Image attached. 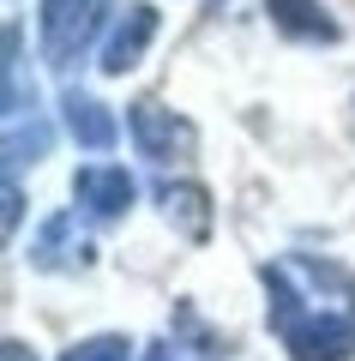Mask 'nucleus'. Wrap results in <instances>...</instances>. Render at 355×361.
<instances>
[{"mask_svg":"<svg viewBox=\"0 0 355 361\" xmlns=\"http://www.w3.org/2000/svg\"><path fill=\"white\" fill-rule=\"evenodd\" d=\"M151 37H157V13L151 6H127V18L114 25V37L102 42V73H127V66H139V54L151 49Z\"/></svg>","mask_w":355,"mask_h":361,"instance_id":"39448f33","label":"nucleus"},{"mask_svg":"<svg viewBox=\"0 0 355 361\" xmlns=\"http://www.w3.org/2000/svg\"><path fill=\"white\" fill-rule=\"evenodd\" d=\"M163 211H169V223H181V229L193 235V241H205L211 235V193L205 187H193V180H169L163 187Z\"/></svg>","mask_w":355,"mask_h":361,"instance_id":"6e6552de","label":"nucleus"},{"mask_svg":"<svg viewBox=\"0 0 355 361\" xmlns=\"http://www.w3.org/2000/svg\"><path fill=\"white\" fill-rule=\"evenodd\" d=\"M61 109H66V133H73L85 151H109V145H114V115L97 103V97H78V90H66V103H61Z\"/></svg>","mask_w":355,"mask_h":361,"instance_id":"0eeeda50","label":"nucleus"},{"mask_svg":"<svg viewBox=\"0 0 355 361\" xmlns=\"http://www.w3.org/2000/svg\"><path fill=\"white\" fill-rule=\"evenodd\" d=\"M133 175L127 169H114V163H90V169H78L73 175V199L90 211V217H121V211L133 205Z\"/></svg>","mask_w":355,"mask_h":361,"instance_id":"20e7f679","label":"nucleus"},{"mask_svg":"<svg viewBox=\"0 0 355 361\" xmlns=\"http://www.w3.org/2000/svg\"><path fill=\"white\" fill-rule=\"evenodd\" d=\"M271 25L295 42H337V25L319 13V0H265Z\"/></svg>","mask_w":355,"mask_h":361,"instance_id":"423d86ee","label":"nucleus"},{"mask_svg":"<svg viewBox=\"0 0 355 361\" xmlns=\"http://www.w3.org/2000/svg\"><path fill=\"white\" fill-rule=\"evenodd\" d=\"M127 127H133V145H139L151 163H175V157H193V127L163 103H133L127 109Z\"/></svg>","mask_w":355,"mask_h":361,"instance_id":"f03ea898","label":"nucleus"},{"mask_svg":"<svg viewBox=\"0 0 355 361\" xmlns=\"http://www.w3.org/2000/svg\"><path fill=\"white\" fill-rule=\"evenodd\" d=\"M283 343L295 361H349L355 355V325L337 313H295L283 325Z\"/></svg>","mask_w":355,"mask_h":361,"instance_id":"7ed1b4c3","label":"nucleus"},{"mask_svg":"<svg viewBox=\"0 0 355 361\" xmlns=\"http://www.w3.org/2000/svg\"><path fill=\"white\" fill-rule=\"evenodd\" d=\"M145 361H175V349H169V343H151V349H145Z\"/></svg>","mask_w":355,"mask_h":361,"instance_id":"9b49d317","label":"nucleus"},{"mask_svg":"<svg viewBox=\"0 0 355 361\" xmlns=\"http://www.w3.org/2000/svg\"><path fill=\"white\" fill-rule=\"evenodd\" d=\"M25 217V193H18V180H6V229H18Z\"/></svg>","mask_w":355,"mask_h":361,"instance_id":"9d476101","label":"nucleus"},{"mask_svg":"<svg viewBox=\"0 0 355 361\" xmlns=\"http://www.w3.org/2000/svg\"><path fill=\"white\" fill-rule=\"evenodd\" d=\"M61 361H133V343L127 337H85V343H73Z\"/></svg>","mask_w":355,"mask_h":361,"instance_id":"1a4fd4ad","label":"nucleus"},{"mask_svg":"<svg viewBox=\"0 0 355 361\" xmlns=\"http://www.w3.org/2000/svg\"><path fill=\"white\" fill-rule=\"evenodd\" d=\"M6 361H37V355H30L25 343H6Z\"/></svg>","mask_w":355,"mask_h":361,"instance_id":"f8f14e48","label":"nucleus"},{"mask_svg":"<svg viewBox=\"0 0 355 361\" xmlns=\"http://www.w3.org/2000/svg\"><path fill=\"white\" fill-rule=\"evenodd\" d=\"M37 13H42V54H49V66H73L97 42L109 0H42Z\"/></svg>","mask_w":355,"mask_h":361,"instance_id":"f257e3e1","label":"nucleus"}]
</instances>
